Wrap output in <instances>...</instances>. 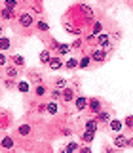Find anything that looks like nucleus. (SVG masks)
I'll return each mask as SVG.
<instances>
[{"instance_id":"1","label":"nucleus","mask_w":133,"mask_h":153,"mask_svg":"<svg viewBox=\"0 0 133 153\" xmlns=\"http://www.w3.org/2000/svg\"><path fill=\"white\" fill-rule=\"evenodd\" d=\"M17 23H19L23 29H28V27L34 25V16H32L31 12H21V13L17 16Z\"/></svg>"},{"instance_id":"2","label":"nucleus","mask_w":133,"mask_h":153,"mask_svg":"<svg viewBox=\"0 0 133 153\" xmlns=\"http://www.w3.org/2000/svg\"><path fill=\"white\" fill-rule=\"evenodd\" d=\"M103 102L99 98H91L89 100V103H88V109H89V113H93V115H97V113H101L103 111Z\"/></svg>"},{"instance_id":"3","label":"nucleus","mask_w":133,"mask_h":153,"mask_svg":"<svg viewBox=\"0 0 133 153\" xmlns=\"http://www.w3.org/2000/svg\"><path fill=\"white\" fill-rule=\"evenodd\" d=\"M88 103H89V100L86 98V96H76V100H74L76 111H86V109H88Z\"/></svg>"},{"instance_id":"4","label":"nucleus","mask_w":133,"mask_h":153,"mask_svg":"<svg viewBox=\"0 0 133 153\" xmlns=\"http://www.w3.org/2000/svg\"><path fill=\"white\" fill-rule=\"evenodd\" d=\"M48 65H50L51 71H59V69H63V67H65V61L61 59L59 56H55V57H51V59H50V63H48Z\"/></svg>"},{"instance_id":"5","label":"nucleus","mask_w":133,"mask_h":153,"mask_svg":"<svg viewBox=\"0 0 133 153\" xmlns=\"http://www.w3.org/2000/svg\"><path fill=\"white\" fill-rule=\"evenodd\" d=\"M4 76H8V79H17V76H19V69H17V67L15 65H6V67H4Z\"/></svg>"},{"instance_id":"6","label":"nucleus","mask_w":133,"mask_h":153,"mask_svg":"<svg viewBox=\"0 0 133 153\" xmlns=\"http://www.w3.org/2000/svg\"><path fill=\"white\" fill-rule=\"evenodd\" d=\"M17 16H19V13H15L13 10H10V8H2V10H0V17L6 19V21H13Z\"/></svg>"},{"instance_id":"7","label":"nucleus","mask_w":133,"mask_h":153,"mask_svg":"<svg viewBox=\"0 0 133 153\" xmlns=\"http://www.w3.org/2000/svg\"><path fill=\"white\" fill-rule=\"evenodd\" d=\"M61 100H63L65 103L74 102V100H76V96H74V88H65V90H63V94H61Z\"/></svg>"},{"instance_id":"8","label":"nucleus","mask_w":133,"mask_h":153,"mask_svg":"<svg viewBox=\"0 0 133 153\" xmlns=\"http://www.w3.org/2000/svg\"><path fill=\"white\" fill-rule=\"evenodd\" d=\"M97 46H99V50H103V48H107V46H110V36L108 35H99L97 36Z\"/></svg>"},{"instance_id":"9","label":"nucleus","mask_w":133,"mask_h":153,"mask_svg":"<svg viewBox=\"0 0 133 153\" xmlns=\"http://www.w3.org/2000/svg\"><path fill=\"white\" fill-rule=\"evenodd\" d=\"M89 57H91V61H95V63H101V61L107 59V54H104L103 50H93Z\"/></svg>"},{"instance_id":"10","label":"nucleus","mask_w":133,"mask_h":153,"mask_svg":"<svg viewBox=\"0 0 133 153\" xmlns=\"http://www.w3.org/2000/svg\"><path fill=\"white\" fill-rule=\"evenodd\" d=\"M13 138L12 136H4V138H0V147H4V149H13Z\"/></svg>"},{"instance_id":"11","label":"nucleus","mask_w":133,"mask_h":153,"mask_svg":"<svg viewBox=\"0 0 133 153\" xmlns=\"http://www.w3.org/2000/svg\"><path fill=\"white\" fill-rule=\"evenodd\" d=\"M114 147H118V149H122V147H127V138L124 136V134H118V136L114 138Z\"/></svg>"},{"instance_id":"12","label":"nucleus","mask_w":133,"mask_h":153,"mask_svg":"<svg viewBox=\"0 0 133 153\" xmlns=\"http://www.w3.org/2000/svg\"><path fill=\"white\" fill-rule=\"evenodd\" d=\"M86 130L97 134V130H99V123L95 121V119H88V121H86Z\"/></svg>"},{"instance_id":"13","label":"nucleus","mask_w":133,"mask_h":153,"mask_svg":"<svg viewBox=\"0 0 133 153\" xmlns=\"http://www.w3.org/2000/svg\"><path fill=\"white\" fill-rule=\"evenodd\" d=\"M46 113L57 115V113H59V103L53 102V100H51V102H48V103H46Z\"/></svg>"},{"instance_id":"14","label":"nucleus","mask_w":133,"mask_h":153,"mask_svg":"<svg viewBox=\"0 0 133 153\" xmlns=\"http://www.w3.org/2000/svg\"><path fill=\"white\" fill-rule=\"evenodd\" d=\"M31 132H32L31 124H19V126H17V134H19V136H23V138L31 136Z\"/></svg>"},{"instance_id":"15","label":"nucleus","mask_w":133,"mask_h":153,"mask_svg":"<svg viewBox=\"0 0 133 153\" xmlns=\"http://www.w3.org/2000/svg\"><path fill=\"white\" fill-rule=\"evenodd\" d=\"M10 61H12L15 67H25V57H23L21 54H13L12 57H10Z\"/></svg>"},{"instance_id":"16","label":"nucleus","mask_w":133,"mask_h":153,"mask_svg":"<svg viewBox=\"0 0 133 153\" xmlns=\"http://www.w3.org/2000/svg\"><path fill=\"white\" fill-rule=\"evenodd\" d=\"M10 48H12V40H10L8 36H2V38H0V52H2V54H6Z\"/></svg>"},{"instance_id":"17","label":"nucleus","mask_w":133,"mask_h":153,"mask_svg":"<svg viewBox=\"0 0 133 153\" xmlns=\"http://www.w3.org/2000/svg\"><path fill=\"white\" fill-rule=\"evenodd\" d=\"M91 35L97 38L99 35H103V21H93V27H91Z\"/></svg>"},{"instance_id":"18","label":"nucleus","mask_w":133,"mask_h":153,"mask_svg":"<svg viewBox=\"0 0 133 153\" xmlns=\"http://www.w3.org/2000/svg\"><path fill=\"white\" fill-rule=\"evenodd\" d=\"M55 50H57V54L61 57V56H66L72 48H70V44H55Z\"/></svg>"},{"instance_id":"19","label":"nucleus","mask_w":133,"mask_h":153,"mask_svg":"<svg viewBox=\"0 0 133 153\" xmlns=\"http://www.w3.org/2000/svg\"><path fill=\"white\" fill-rule=\"evenodd\" d=\"M65 67L69 71H74V69H78V57H69V59L65 61Z\"/></svg>"},{"instance_id":"20","label":"nucleus","mask_w":133,"mask_h":153,"mask_svg":"<svg viewBox=\"0 0 133 153\" xmlns=\"http://www.w3.org/2000/svg\"><path fill=\"white\" fill-rule=\"evenodd\" d=\"M91 63H93V61H91V57H89V56H84V57H80V59H78V67H80V69H88Z\"/></svg>"},{"instance_id":"21","label":"nucleus","mask_w":133,"mask_h":153,"mask_svg":"<svg viewBox=\"0 0 133 153\" xmlns=\"http://www.w3.org/2000/svg\"><path fill=\"white\" fill-rule=\"evenodd\" d=\"M95 121H97V123H110V115H108L107 111H101V113H97V115H95Z\"/></svg>"},{"instance_id":"22","label":"nucleus","mask_w":133,"mask_h":153,"mask_svg":"<svg viewBox=\"0 0 133 153\" xmlns=\"http://www.w3.org/2000/svg\"><path fill=\"white\" fill-rule=\"evenodd\" d=\"M122 126H124V123L116 121V119H112V121L108 123V130H112V132H120V130H122Z\"/></svg>"},{"instance_id":"23","label":"nucleus","mask_w":133,"mask_h":153,"mask_svg":"<svg viewBox=\"0 0 133 153\" xmlns=\"http://www.w3.org/2000/svg\"><path fill=\"white\" fill-rule=\"evenodd\" d=\"M48 94V88L44 84H38V86H34V96L36 98H44V96Z\"/></svg>"},{"instance_id":"24","label":"nucleus","mask_w":133,"mask_h":153,"mask_svg":"<svg viewBox=\"0 0 133 153\" xmlns=\"http://www.w3.org/2000/svg\"><path fill=\"white\" fill-rule=\"evenodd\" d=\"M78 149H80V147H78V143H76V142H69V143H66V147L61 153H74V151H78Z\"/></svg>"},{"instance_id":"25","label":"nucleus","mask_w":133,"mask_h":153,"mask_svg":"<svg viewBox=\"0 0 133 153\" xmlns=\"http://www.w3.org/2000/svg\"><path fill=\"white\" fill-rule=\"evenodd\" d=\"M36 29L40 33H48V31H50V25H48L44 19H38V21H36Z\"/></svg>"},{"instance_id":"26","label":"nucleus","mask_w":133,"mask_h":153,"mask_svg":"<svg viewBox=\"0 0 133 153\" xmlns=\"http://www.w3.org/2000/svg\"><path fill=\"white\" fill-rule=\"evenodd\" d=\"M50 59H51L50 52H48V50H42V52H40V63H44V65H48V63H50Z\"/></svg>"},{"instance_id":"27","label":"nucleus","mask_w":133,"mask_h":153,"mask_svg":"<svg viewBox=\"0 0 133 153\" xmlns=\"http://www.w3.org/2000/svg\"><path fill=\"white\" fill-rule=\"evenodd\" d=\"M80 12H82V13H86V17H88V19H93V10L89 8V6H86V4H82V6H80Z\"/></svg>"},{"instance_id":"28","label":"nucleus","mask_w":133,"mask_h":153,"mask_svg":"<svg viewBox=\"0 0 133 153\" xmlns=\"http://www.w3.org/2000/svg\"><path fill=\"white\" fill-rule=\"evenodd\" d=\"M93 136H95L93 132H88V130H86V132H82V142L84 143H91L93 142Z\"/></svg>"},{"instance_id":"29","label":"nucleus","mask_w":133,"mask_h":153,"mask_svg":"<svg viewBox=\"0 0 133 153\" xmlns=\"http://www.w3.org/2000/svg\"><path fill=\"white\" fill-rule=\"evenodd\" d=\"M17 90L21 94H27L28 92V82H23V80H21V82H17Z\"/></svg>"},{"instance_id":"30","label":"nucleus","mask_w":133,"mask_h":153,"mask_svg":"<svg viewBox=\"0 0 133 153\" xmlns=\"http://www.w3.org/2000/svg\"><path fill=\"white\" fill-rule=\"evenodd\" d=\"M31 80L34 82V86L42 84V75H40V73H32V75H31Z\"/></svg>"},{"instance_id":"31","label":"nucleus","mask_w":133,"mask_h":153,"mask_svg":"<svg viewBox=\"0 0 133 153\" xmlns=\"http://www.w3.org/2000/svg\"><path fill=\"white\" fill-rule=\"evenodd\" d=\"M55 88L65 90V88H66V79H57V80H55Z\"/></svg>"},{"instance_id":"32","label":"nucleus","mask_w":133,"mask_h":153,"mask_svg":"<svg viewBox=\"0 0 133 153\" xmlns=\"http://www.w3.org/2000/svg\"><path fill=\"white\" fill-rule=\"evenodd\" d=\"M4 8L15 10V8H17V2H15V0H6V2H4Z\"/></svg>"},{"instance_id":"33","label":"nucleus","mask_w":133,"mask_h":153,"mask_svg":"<svg viewBox=\"0 0 133 153\" xmlns=\"http://www.w3.org/2000/svg\"><path fill=\"white\" fill-rule=\"evenodd\" d=\"M61 94H63V90H59V88H53V90H51V98H53V102L61 98Z\"/></svg>"},{"instance_id":"34","label":"nucleus","mask_w":133,"mask_h":153,"mask_svg":"<svg viewBox=\"0 0 133 153\" xmlns=\"http://www.w3.org/2000/svg\"><path fill=\"white\" fill-rule=\"evenodd\" d=\"M124 126L133 128V117H131V115H129V117H126V121H124Z\"/></svg>"},{"instance_id":"35","label":"nucleus","mask_w":133,"mask_h":153,"mask_svg":"<svg viewBox=\"0 0 133 153\" xmlns=\"http://www.w3.org/2000/svg\"><path fill=\"white\" fill-rule=\"evenodd\" d=\"M82 42H84L82 38H76V40L72 42V44H70V48H82Z\"/></svg>"},{"instance_id":"36","label":"nucleus","mask_w":133,"mask_h":153,"mask_svg":"<svg viewBox=\"0 0 133 153\" xmlns=\"http://www.w3.org/2000/svg\"><path fill=\"white\" fill-rule=\"evenodd\" d=\"M6 61H8L6 54H2V52H0V67H6Z\"/></svg>"},{"instance_id":"37","label":"nucleus","mask_w":133,"mask_h":153,"mask_svg":"<svg viewBox=\"0 0 133 153\" xmlns=\"http://www.w3.org/2000/svg\"><path fill=\"white\" fill-rule=\"evenodd\" d=\"M78 153H93V151H91V147H89V146H84V147H80V149H78Z\"/></svg>"},{"instance_id":"38","label":"nucleus","mask_w":133,"mask_h":153,"mask_svg":"<svg viewBox=\"0 0 133 153\" xmlns=\"http://www.w3.org/2000/svg\"><path fill=\"white\" fill-rule=\"evenodd\" d=\"M36 111H38V113H46V103H40V105H36Z\"/></svg>"},{"instance_id":"39","label":"nucleus","mask_w":133,"mask_h":153,"mask_svg":"<svg viewBox=\"0 0 133 153\" xmlns=\"http://www.w3.org/2000/svg\"><path fill=\"white\" fill-rule=\"evenodd\" d=\"M103 153H116V151H114V147H110V146H104Z\"/></svg>"},{"instance_id":"40","label":"nucleus","mask_w":133,"mask_h":153,"mask_svg":"<svg viewBox=\"0 0 133 153\" xmlns=\"http://www.w3.org/2000/svg\"><path fill=\"white\" fill-rule=\"evenodd\" d=\"M4 84H6L8 88H12V86H13V80L12 79H10V80H4Z\"/></svg>"},{"instance_id":"41","label":"nucleus","mask_w":133,"mask_h":153,"mask_svg":"<svg viewBox=\"0 0 133 153\" xmlns=\"http://www.w3.org/2000/svg\"><path fill=\"white\" fill-rule=\"evenodd\" d=\"M61 132H63V136H69V134H70V128H63Z\"/></svg>"},{"instance_id":"42","label":"nucleus","mask_w":133,"mask_h":153,"mask_svg":"<svg viewBox=\"0 0 133 153\" xmlns=\"http://www.w3.org/2000/svg\"><path fill=\"white\" fill-rule=\"evenodd\" d=\"M127 147H133V138H127Z\"/></svg>"},{"instance_id":"43","label":"nucleus","mask_w":133,"mask_h":153,"mask_svg":"<svg viewBox=\"0 0 133 153\" xmlns=\"http://www.w3.org/2000/svg\"><path fill=\"white\" fill-rule=\"evenodd\" d=\"M0 38H2V27H0Z\"/></svg>"}]
</instances>
